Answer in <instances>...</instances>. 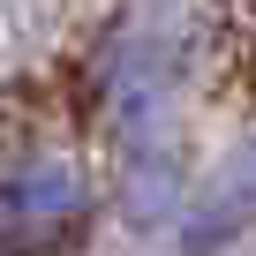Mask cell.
I'll return each instance as SVG.
<instances>
[{
  "mask_svg": "<svg viewBox=\"0 0 256 256\" xmlns=\"http://www.w3.org/2000/svg\"><path fill=\"white\" fill-rule=\"evenodd\" d=\"M166 234H174V256H226L234 241L256 234V128L181 196Z\"/></svg>",
  "mask_w": 256,
  "mask_h": 256,
  "instance_id": "3957f363",
  "label": "cell"
},
{
  "mask_svg": "<svg viewBox=\"0 0 256 256\" xmlns=\"http://www.w3.org/2000/svg\"><path fill=\"white\" fill-rule=\"evenodd\" d=\"M90 211H98V188L68 151L30 144L0 158V256H60L83 241Z\"/></svg>",
  "mask_w": 256,
  "mask_h": 256,
  "instance_id": "7a4b0ae2",
  "label": "cell"
},
{
  "mask_svg": "<svg viewBox=\"0 0 256 256\" xmlns=\"http://www.w3.org/2000/svg\"><path fill=\"white\" fill-rule=\"evenodd\" d=\"M181 90H188V23L174 0H136L98 53V120L113 151V211L128 234H166L188 166H181Z\"/></svg>",
  "mask_w": 256,
  "mask_h": 256,
  "instance_id": "6da1fadb",
  "label": "cell"
}]
</instances>
